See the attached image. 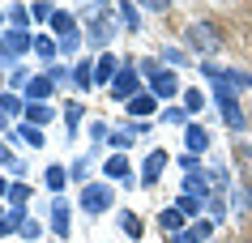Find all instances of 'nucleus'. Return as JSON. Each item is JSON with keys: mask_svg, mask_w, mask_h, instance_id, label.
<instances>
[{"mask_svg": "<svg viewBox=\"0 0 252 243\" xmlns=\"http://www.w3.org/2000/svg\"><path fill=\"white\" fill-rule=\"evenodd\" d=\"M188 47H197V52H218V47H222V30L214 26V22H192V26H188Z\"/></svg>", "mask_w": 252, "mask_h": 243, "instance_id": "1", "label": "nucleus"}, {"mask_svg": "<svg viewBox=\"0 0 252 243\" xmlns=\"http://www.w3.org/2000/svg\"><path fill=\"white\" fill-rule=\"evenodd\" d=\"M81 209H86V214H103V209H111V188H107V184H90V188L81 192Z\"/></svg>", "mask_w": 252, "mask_h": 243, "instance_id": "2", "label": "nucleus"}, {"mask_svg": "<svg viewBox=\"0 0 252 243\" xmlns=\"http://www.w3.org/2000/svg\"><path fill=\"white\" fill-rule=\"evenodd\" d=\"M146 73H150V85H154V94L158 98H171L180 85H175V73H167V68H154V64H146Z\"/></svg>", "mask_w": 252, "mask_h": 243, "instance_id": "3", "label": "nucleus"}, {"mask_svg": "<svg viewBox=\"0 0 252 243\" xmlns=\"http://www.w3.org/2000/svg\"><path fill=\"white\" fill-rule=\"evenodd\" d=\"M218 107H222V115H226V124H231V128H244V111H239L235 94L226 90L222 81H218Z\"/></svg>", "mask_w": 252, "mask_h": 243, "instance_id": "4", "label": "nucleus"}, {"mask_svg": "<svg viewBox=\"0 0 252 243\" xmlns=\"http://www.w3.org/2000/svg\"><path fill=\"white\" fill-rule=\"evenodd\" d=\"M111 94H116V98H137V77H133V64H124V68H120V77H116V85H111Z\"/></svg>", "mask_w": 252, "mask_h": 243, "instance_id": "5", "label": "nucleus"}, {"mask_svg": "<svg viewBox=\"0 0 252 243\" xmlns=\"http://www.w3.org/2000/svg\"><path fill=\"white\" fill-rule=\"evenodd\" d=\"M162 166H167V154H162V149H154V154L146 158V171H141V184H158Z\"/></svg>", "mask_w": 252, "mask_h": 243, "instance_id": "6", "label": "nucleus"}, {"mask_svg": "<svg viewBox=\"0 0 252 243\" xmlns=\"http://www.w3.org/2000/svg\"><path fill=\"white\" fill-rule=\"evenodd\" d=\"M184 145H188V154H201V149L210 145V136H205V128H197V124H188V133H184Z\"/></svg>", "mask_w": 252, "mask_h": 243, "instance_id": "7", "label": "nucleus"}, {"mask_svg": "<svg viewBox=\"0 0 252 243\" xmlns=\"http://www.w3.org/2000/svg\"><path fill=\"white\" fill-rule=\"evenodd\" d=\"M205 235H210V222H192L184 235H175V243H201Z\"/></svg>", "mask_w": 252, "mask_h": 243, "instance_id": "8", "label": "nucleus"}, {"mask_svg": "<svg viewBox=\"0 0 252 243\" xmlns=\"http://www.w3.org/2000/svg\"><path fill=\"white\" fill-rule=\"evenodd\" d=\"M111 73H120V64H116V55H103L98 64H94V81H111Z\"/></svg>", "mask_w": 252, "mask_h": 243, "instance_id": "9", "label": "nucleus"}, {"mask_svg": "<svg viewBox=\"0 0 252 243\" xmlns=\"http://www.w3.org/2000/svg\"><path fill=\"white\" fill-rule=\"evenodd\" d=\"M26 94H30V98H47V94H52V77H34V81L26 85Z\"/></svg>", "mask_w": 252, "mask_h": 243, "instance_id": "10", "label": "nucleus"}, {"mask_svg": "<svg viewBox=\"0 0 252 243\" xmlns=\"http://www.w3.org/2000/svg\"><path fill=\"white\" fill-rule=\"evenodd\" d=\"M107 175H111V179H128V158H120V154H116V158L107 162Z\"/></svg>", "mask_w": 252, "mask_h": 243, "instance_id": "11", "label": "nucleus"}, {"mask_svg": "<svg viewBox=\"0 0 252 243\" xmlns=\"http://www.w3.org/2000/svg\"><path fill=\"white\" fill-rule=\"evenodd\" d=\"M158 222H162L167 230H175L180 222H184V214H180V205H171V209H162V214H158Z\"/></svg>", "mask_w": 252, "mask_h": 243, "instance_id": "12", "label": "nucleus"}, {"mask_svg": "<svg viewBox=\"0 0 252 243\" xmlns=\"http://www.w3.org/2000/svg\"><path fill=\"white\" fill-rule=\"evenodd\" d=\"M26 115H30V124L39 128V124H47V120H52V107H43V103H34V107H26Z\"/></svg>", "mask_w": 252, "mask_h": 243, "instance_id": "13", "label": "nucleus"}, {"mask_svg": "<svg viewBox=\"0 0 252 243\" xmlns=\"http://www.w3.org/2000/svg\"><path fill=\"white\" fill-rule=\"evenodd\" d=\"M128 111H133V115H150V111H154V98H146V94H137L133 103H128Z\"/></svg>", "mask_w": 252, "mask_h": 243, "instance_id": "14", "label": "nucleus"}, {"mask_svg": "<svg viewBox=\"0 0 252 243\" xmlns=\"http://www.w3.org/2000/svg\"><path fill=\"white\" fill-rule=\"evenodd\" d=\"M47 188H52V192L64 188V171H60V166H47Z\"/></svg>", "mask_w": 252, "mask_h": 243, "instance_id": "15", "label": "nucleus"}, {"mask_svg": "<svg viewBox=\"0 0 252 243\" xmlns=\"http://www.w3.org/2000/svg\"><path fill=\"white\" fill-rule=\"evenodd\" d=\"M68 209H56V217H52V230H56V235H60V239H64V235H68Z\"/></svg>", "mask_w": 252, "mask_h": 243, "instance_id": "16", "label": "nucleus"}, {"mask_svg": "<svg viewBox=\"0 0 252 243\" xmlns=\"http://www.w3.org/2000/svg\"><path fill=\"white\" fill-rule=\"evenodd\" d=\"M9 196H13V205L22 209V205L30 201V188H26V184H13V188H9Z\"/></svg>", "mask_w": 252, "mask_h": 243, "instance_id": "17", "label": "nucleus"}, {"mask_svg": "<svg viewBox=\"0 0 252 243\" xmlns=\"http://www.w3.org/2000/svg\"><path fill=\"white\" fill-rule=\"evenodd\" d=\"M22 136H26L30 145H43V133H39V128H34V124H26V128H22Z\"/></svg>", "mask_w": 252, "mask_h": 243, "instance_id": "18", "label": "nucleus"}, {"mask_svg": "<svg viewBox=\"0 0 252 243\" xmlns=\"http://www.w3.org/2000/svg\"><path fill=\"white\" fill-rule=\"evenodd\" d=\"M94 81V68L90 64H77V85H90Z\"/></svg>", "mask_w": 252, "mask_h": 243, "instance_id": "19", "label": "nucleus"}, {"mask_svg": "<svg viewBox=\"0 0 252 243\" xmlns=\"http://www.w3.org/2000/svg\"><path fill=\"white\" fill-rule=\"evenodd\" d=\"M64 120H68V128L81 120V107H77V103H68V107H64Z\"/></svg>", "mask_w": 252, "mask_h": 243, "instance_id": "20", "label": "nucleus"}, {"mask_svg": "<svg viewBox=\"0 0 252 243\" xmlns=\"http://www.w3.org/2000/svg\"><path fill=\"white\" fill-rule=\"evenodd\" d=\"M184 103H188V111H201V103H205V98H201L197 90H188V94H184Z\"/></svg>", "mask_w": 252, "mask_h": 243, "instance_id": "21", "label": "nucleus"}, {"mask_svg": "<svg viewBox=\"0 0 252 243\" xmlns=\"http://www.w3.org/2000/svg\"><path fill=\"white\" fill-rule=\"evenodd\" d=\"M124 230H128V235L137 239V235H141V222H137V217H124Z\"/></svg>", "mask_w": 252, "mask_h": 243, "instance_id": "22", "label": "nucleus"}, {"mask_svg": "<svg viewBox=\"0 0 252 243\" xmlns=\"http://www.w3.org/2000/svg\"><path fill=\"white\" fill-rule=\"evenodd\" d=\"M0 162H9V166H17V162H13V154H9L4 145H0Z\"/></svg>", "mask_w": 252, "mask_h": 243, "instance_id": "23", "label": "nucleus"}, {"mask_svg": "<svg viewBox=\"0 0 252 243\" xmlns=\"http://www.w3.org/2000/svg\"><path fill=\"white\" fill-rule=\"evenodd\" d=\"M9 226H13V222H9V217H0V235H9Z\"/></svg>", "mask_w": 252, "mask_h": 243, "instance_id": "24", "label": "nucleus"}, {"mask_svg": "<svg viewBox=\"0 0 252 243\" xmlns=\"http://www.w3.org/2000/svg\"><path fill=\"white\" fill-rule=\"evenodd\" d=\"M0 192H9V184H4V179H0Z\"/></svg>", "mask_w": 252, "mask_h": 243, "instance_id": "25", "label": "nucleus"}]
</instances>
